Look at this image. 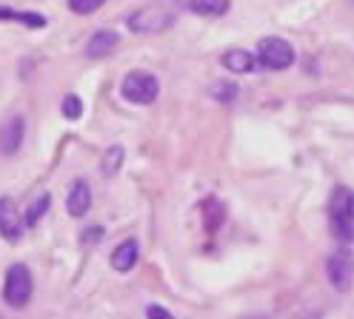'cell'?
Masks as SVG:
<instances>
[{"label":"cell","mask_w":354,"mask_h":319,"mask_svg":"<svg viewBox=\"0 0 354 319\" xmlns=\"http://www.w3.org/2000/svg\"><path fill=\"white\" fill-rule=\"evenodd\" d=\"M328 225L331 237L343 245L354 242V191L346 186H337L328 200Z\"/></svg>","instance_id":"cell-1"},{"label":"cell","mask_w":354,"mask_h":319,"mask_svg":"<svg viewBox=\"0 0 354 319\" xmlns=\"http://www.w3.org/2000/svg\"><path fill=\"white\" fill-rule=\"evenodd\" d=\"M174 17H177L174 9L163 6V3H149V6H143L138 12H131L126 17V23H129V29L138 32V35H154V32L169 29L174 23Z\"/></svg>","instance_id":"cell-2"},{"label":"cell","mask_w":354,"mask_h":319,"mask_svg":"<svg viewBox=\"0 0 354 319\" xmlns=\"http://www.w3.org/2000/svg\"><path fill=\"white\" fill-rule=\"evenodd\" d=\"M257 63L263 68H269V72H283V68H289L295 63V46L289 40H283V37H263L257 43Z\"/></svg>","instance_id":"cell-3"},{"label":"cell","mask_w":354,"mask_h":319,"mask_svg":"<svg viewBox=\"0 0 354 319\" xmlns=\"http://www.w3.org/2000/svg\"><path fill=\"white\" fill-rule=\"evenodd\" d=\"M32 291H35V282H32V273L26 265H12L6 271V282H3V300L9 308H26L29 300H32Z\"/></svg>","instance_id":"cell-4"},{"label":"cell","mask_w":354,"mask_h":319,"mask_svg":"<svg viewBox=\"0 0 354 319\" xmlns=\"http://www.w3.org/2000/svg\"><path fill=\"white\" fill-rule=\"evenodd\" d=\"M120 91H123V97L129 103H135V106H151L154 100H158V95H160V83H158V77L149 75V72H129L123 77Z\"/></svg>","instance_id":"cell-5"},{"label":"cell","mask_w":354,"mask_h":319,"mask_svg":"<svg viewBox=\"0 0 354 319\" xmlns=\"http://www.w3.org/2000/svg\"><path fill=\"white\" fill-rule=\"evenodd\" d=\"M326 273H328V282L335 285V291L346 293L354 285V251L340 242V248L331 251V257L326 260Z\"/></svg>","instance_id":"cell-6"},{"label":"cell","mask_w":354,"mask_h":319,"mask_svg":"<svg viewBox=\"0 0 354 319\" xmlns=\"http://www.w3.org/2000/svg\"><path fill=\"white\" fill-rule=\"evenodd\" d=\"M24 217H20L17 205L12 197H0V237L9 240V242H17L24 237Z\"/></svg>","instance_id":"cell-7"},{"label":"cell","mask_w":354,"mask_h":319,"mask_svg":"<svg viewBox=\"0 0 354 319\" xmlns=\"http://www.w3.org/2000/svg\"><path fill=\"white\" fill-rule=\"evenodd\" d=\"M24 134H26V120L20 114H12V117L0 126V151L6 157H15L17 148L24 146Z\"/></svg>","instance_id":"cell-8"},{"label":"cell","mask_w":354,"mask_h":319,"mask_svg":"<svg viewBox=\"0 0 354 319\" xmlns=\"http://www.w3.org/2000/svg\"><path fill=\"white\" fill-rule=\"evenodd\" d=\"M88 209H92V188H88L86 180H75V186L69 191V197H66V211H69V217H86Z\"/></svg>","instance_id":"cell-9"},{"label":"cell","mask_w":354,"mask_h":319,"mask_svg":"<svg viewBox=\"0 0 354 319\" xmlns=\"http://www.w3.org/2000/svg\"><path fill=\"white\" fill-rule=\"evenodd\" d=\"M220 63H223V68L232 72V75H252L257 68V57L252 52H246V49H229Z\"/></svg>","instance_id":"cell-10"},{"label":"cell","mask_w":354,"mask_h":319,"mask_svg":"<svg viewBox=\"0 0 354 319\" xmlns=\"http://www.w3.org/2000/svg\"><path fill=\"white\" fill-rule=\"evenodd\" d=\"M138 257H140L138 240H123V242L112 251V268L120 271V273H129L131 268L138 265Z\"/></svg>","instance_id":"cell-11"},{"label":"cell","mask_w":354,"mask_h":319,"mask_svg":"<svg viewBox=\"0 0 354 319\" xmlns=\"http://www.w3.org/2000/svg\"><path fill=\"white\" fill-rule=\"evenodd\" d=\"M118 43H120V37L115 35V32H109V29H103V32H97V35H92V40H88V46H86V55L92 57V60H100V57H109L115 49H118Z\"/></svg>","instance_id":"cell-12"},{"label":"cell","mask_w":354,"mask_h":319,"mask_svg":"<svg viewBox=\"0 0 354 319\" xmlns=\"http://www.w3.org/2000/svg\"><path fill=\"white\" fill-rule=\"evenodd\" d=\"M201 214H203L206 231L214 234V231H220V225H223V220H226V205L220 202L217 197H206V200L201 202Z\"/></svg>","instance_id":"cell-13"},{"label":"cell","mask_w":354,"mask_h":319,"mask_svg":"<svg viewBox=\"0 0 354 319\" xmlns=\"http://www.w3.org/2000/svg\"><path fill=\"white\" fill-rule=\"evenodd\" d=\"M189 9L201 17H223L232 9V0H189Z\"/></svg>","instance_id":"cell-14"},{"label":"cell","mask_w":354,"mask_h":319,"mask_svg":"<svg viewBox=\"0 0 354 319\" xmlns=\"http://www.w3.org/2000/svg\"><path fill=\"white\" fill-rule=\"evenodd\" d=\"M0 20H15V23H24L29 29H46V17L37 14V12H15V9H6L0 6Z\"/></svg>","instance_id":"cell-15"},{"label":"cell","mask_w":354,"mask_h":319,"mask_svg":"<svg viewBox=\"0 0 354 319\" xmlns=\"http://www.w3.org/2000/svg\"><path fill=\"white\" fill-rule=\"evenodd\" d=\"M123 166V146H112V148H106L103 154V163H100V174L103 177H115Z\"/></svg>","instance_id":"cell-16"},{"label":"cell","mask_w":354,"mask_h":319,"mask_svg":"<svg viewBox=\"0 0 354 319\" xmlns=\"http://www.w3.org/2000/svg\"><path fill=\"white\" fill-rule=\"evenodd\" d=\"M49 202H52V197H49V194H40V197L32 202V209L26 211V217H24V225H26V228H35V225H37V220H40L43 214L49 211Z\"/></svg>","instance_id":"cell-17"},{"label":"cell","mask_w":354,"mask_h":319,"mask_svg":"<svg viewBox=\"0 0 354 319\" xmlns=\"http://www.w3.org/2000/svg\"><path fill=\"white\" fill-rule=\"evenodd\" d=\"M237 83H226V80H217L214 86H212V97L214 100H220V103H232V100H237Z\"/></svg>","instance_id":"cell-18"},{"label":"cell","mask_w":354,"mask_h":319,"mask_svg":"<svg viewBox=\"0 0 354 319\" xmlns=\"http://www.w3.org/2000/svg\"><path fill=\"white\" fill-rule=\"evenodd\" d=\"M80 114H83V103L77 95H66L63 97V117L66 120H80Z\"/></svg>","instance_id":"cell-19"},{"label":"cell","mask_w":354,"mask_h":319,"mask_svg":"<svg viewBox=\"0 0 354 319\" xmlns=\"http://www.w3.org/2000/svg\"><path fill=\"white\" fill-rule=\"evenodd\" d=\"M103 3H106V0H69V9H72L75 14H92V12H97Z\"/></svg>","instance_id":"cell-20"},{"label":"cell","mask_w":354,"mask_h":319,"mask_svg":"<svg viewBox=\"0 0 354 319\" xmlns=\"http://www.w3.org/2000/svg\"><path fill=\"white\" fill-rule=\"evenodd\" d=\"M103 240V225H88L86 231L80 234V242L83 245H95V242H100Z\"/></svg>","instance_id":"cell-21"},{"label":"cell","mask_w":354,"mask_h":319,"mask_svg":"<svg viewBox=\"0 0 354 319\" xmlns=\"http://www.w3.org/2000/svg\"><path fill=\"white\" fill-rule=\"evenodd\" d=\"M146 316H163V319H171V311H169V308H160V305H149V308H146Z\"/></svg>","instance_id":"cell-22"}]
</instances>
